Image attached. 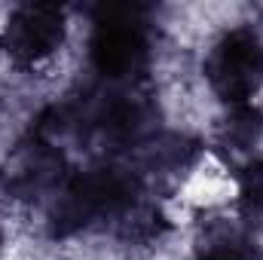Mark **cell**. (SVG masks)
I'll return each mask as SVG.
<instances>
[{
  "mask_svg": "<svg viewBox=\"0 0 263 260\" xmlns=\"http://www.w3.org/2000/svg\"><path fill=\"white\" fill-rule=\"evenodd\" d=\"M89 67L110 89H138L153 59V31L144 6H98L89 34Z\"/></svg>",
  "mask_w": 263,
  "mask_h": 260,
  "instance_id": "1",
  "label": "cell"
},
{
  "mask_svg": "<svg viewBox=\"0 0 263 260\" xmlns=\"http://www.w3.org/2000/svg\"><path fill=\"white\" fill-rule=\"evenodd\" d=\"M202 77L223 107L254 104L263 92V37L248 25H233L205 49Z\"/></svg>",
  "mask_w": 263,
  "mask_h": 260,
  "instance_id": "2",
  "label": "cell"
},
{
  "mask_svg": "<svg viewBox=\"0 0 263 260\" xmlns=\"http://www.w3.org/2000/svg\"><path fill=\"white\" fill-rule=\"evenodd\" d=\"M67 9L55 3H18L0 25V52L25 73L46 67L67 43Z\"/></svg>",
  "mask_w": 263,
  "mask_h": 260,
  "instance_id": "3",
  "label": "cell"
}]
</instances>
